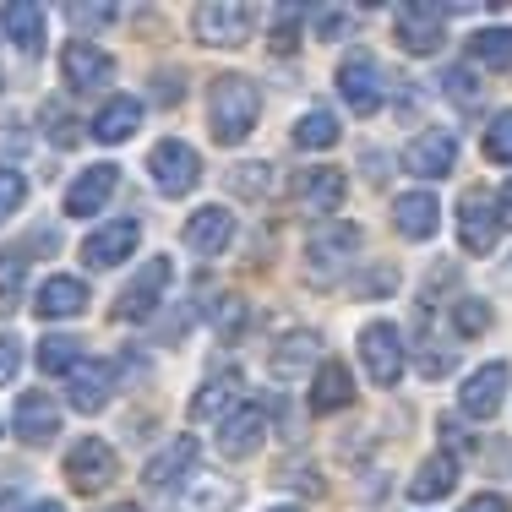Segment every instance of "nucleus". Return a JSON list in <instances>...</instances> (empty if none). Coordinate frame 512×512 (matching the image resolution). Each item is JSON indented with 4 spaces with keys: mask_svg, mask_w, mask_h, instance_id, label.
Listing matches in <instances>:
<instances>
[{
    "mask_svg": "<svg viewBox=\"0 0 512 512\" xmlns=\"http://www.w3.org/2000/svg\"><path fill=\"white\" fill-rule=\"evenodd\" d=\"M137 246H142V224L137 218H115V224H99L82 240V262L88 267H120Z\"/></svg>",
    "mask_w": 512,
    "mask_h": 512,
    "instance_id": "nucleus-17",
    "label": "nucleus"
},
{
    "mask_svg": "<svg viewBox=\"0 0 512 512\" xmlns=\"http://www.w3.org/2000/svg\"><path fill=\"white\" fill-rule=\"evenodd\" d=\"M115 474H120V458L109 442H99V436H82L66 453V480L77 496H99L104 485H115Z\"/></svg>",
    "mask_w": 512,
    "mask_h": 512,
    "instance_id": "nucleus-9",
    "label": "nucleus"
},
{
    "mask_svg": "<svg viewBox=\"0 0 512 512\" xmlns=\"http://www.w3.org/2000/svg\"><path fill=\"white\" fill-rule=\"evenodd\" d=\"M360 365L376 387L404 382V333L393 322H365L360 327Z\"/></svg>",
    "mask_w": 512,
    "mask_h": 512,
    "instance_id": "nucleus-4",
    "label": "nucleus"
},
{
    "mask_svg": "<svg viewBox=\"0 0 512 512\" xmlns=\"http://www.w3.org/2000/svg\"><path fill=\"white\" fill-rule=\"evenodd\" d=\"M33 512H66V507H60V502H39V507H33Z\"/></svg>",
    "mask_w": 512,
    "mask_h": 512,
    "instance_id": "nucleus-51",
    "label": "nucleus"
},
{
    "mask_svg": "<svg viewBox=\"0 0 512 512\" xmlns=\"http://www.w3.org/2000/svg\"><path fill=\"white\" fill-rule=\"evenodd\" d=\"M507 387H512V365L507 360H485V365H474V371L463 376L458 409L469 414V420H491V414H502V404H507Z\"/></svg>",
    "mask_w": 512,
    "mask_h": 512,
    "instance_id": "nucleus-8",
    "label": "nucleus"
},
{
    "mask_svg": "<svg viewBox=\"0 0 512 512\" xmlns=\"http://www.w3.org/2000/svg\"><path fill=\"white\" fill-rule=\"evenodd\" d=\"M213 322H218V338H235L240 327L251 322V311H246V300H218V311H213Z\"/></svg>",
    "mask_w": 512,
    "mask_h": 512,
    "instance_id": "nucleus-43",
    "label": "nucleus"
},
{
    "mask_svg": "<svg viewBox=\"0 0 512 512\" xmlns=\"http://www.w3.org/2000/svg\"><path fill=\"white\" fill-rule=\"evenodd\" d=\"M344 197H349L344 169H306V175L295 180V202L306 207V213H338Z\"/></svg>",
    "mask_w": 512,
    "mask_h": 512,
    "instance_id": "nucleus-22",
    "label": "nucleus"
},
{
    "mask_svg": "<svg viewBox=\"0 0 512 512\" xmlns=\"http://www.w3.org/2000/svg\"><path fill=\"white\" fill-rule=\"evenodd\" d=\"M463 512H512V507H507V496L485 491V496H469V502H463Z\"/></svg>",
    "mask_w": 512,
    "mask_h": 512,
    "instance_id": "nucleus-46",
    "label": "nucleus"
},
{
    "mask_svg": "<svg viewBox=\"0 0 512 512\" xmlns=\"http://www.w3.org/2000/svg\"><path fill=\"white\" fill-rule=\"evenodd\" d=\"M496 235H502L496 197H491V191H480V186L463 191V202H458V246H463V256H491Z\"/></svg>",
    "mask_w": 512,
    "mask_h": 512,
    "instance_id": "nucleus-7",
    "label": "nucleus"
},
{
    "mask_svg": "<svg viewBox=\"0 0 512 512\" xmlns=\"http://www.w3.org/2000/svg\"><path fill=\"white\" fill-rule=\"evenodd\" d=\"M17 371H22V344L17 338H0V387H11Z\"/></svg>",
    "mask_w": 512,
    "mask_h": 512,
    "instance_id": "nucleus-45",
    "label": "nucleus"
},
{
    "mask_svg": "<svg viewBox=\"0 0 512 512\" xmlns=\"http://www.w3.org/2000/svg\"><path fill=\"white\" fill-rule=\"evenodd\" d=\"M311 22H316V39L333 44V39H344V33H349L355 11H349V6H316V11H311Z\"/></svg>",
    "mask_w": 512,
    "mask_h": 512,
    "instance_id": "nucleus-41",
    "label": "nucleus"
},
{
    "mask_svg": "<svg viewBox=\"0 0 512 512\" xmlns=\"http://www.w3.org/2000/svg\"><path fill=\"white\" fill-rule=\"evenodd\" d=\"M180 240H186L191 256H224L229 240H235V213H229V207H218V202H207V207H197V213L186 218Z\"/></svg>",
    "mask_w": 512,
    "mask_h": 512,
    "instance_id": "nucleus-16",
    "label": "nucleus"
},
{
    "mask_svg": "<svg viewBox=\"0 0 512 512\" xmlns=\"http://www.w3.org/2000/svg\"><path fill=\"white\" fill-rule=\"evenodd\" d=\"M28 262L33 256L22 246L0 251V311H17L22 306V289H28Z\"/></svg>",
    "mask_w": 512,
    "mask_h": 512,
    "instance_id": "nucleus-33",
    "label": "nucleus"
},
{
    "mask_svg": "<svg viewBox=\"0 0 512 512\" xmlns=\"http://www.w3.org/2000/svg\"><path fill=\"white\" fill-rule=\"evenodd\" d=\"M306 360H316V333H311V327H295V333H284V338L273 344L267 371L284 382V376H300V371H306ZM316 365H322V360H316Z\"/></svg>",
    "mask_w": 512,
    "mask_h": 512,
    "instance_id": "nucleus-29",
    "label": "nucleus"
},
{
    "mask_svg": "<svg viewBox=\"0 0 512 512\" xmlns=\"http://www.w3.org/2000/svg\"><path fill=\"white\" fill-rule=\"evenodd\" d=\"M404 169L414 180H442V175H453L458 169V137L453 131H420V137L404 148Z\"/></svg>",
    "mask_w": 512,
    "mask_h": 512,
    "instance_id": "nucleus-13",
    "label": "nucleus"
},
{
    "mask_svg": "<svg viewBox=\"0 0 512 512\" xmlns=\"http://www.w3.org/2000/svg\"><path fill=\"white\" fill-rule=\"evenodd\" d=\"M137 126H142V99H131V93H115V99L93 115V137L109 142V148H115V142H131Z\"/></svg>",
    "mask_w": 512,
    "mask_h": 512,
    "instance_id": "nucleus-25",
    "label": "nucleus"
},
{
    "mask_svg": "<svg viewBox=\"0 0 512 512\" xmlns=\"http://www.w3.org/2000/svg\"><path fill=\"white\" fill-rule=\"evenodd\" d=\"M33 311L44 316V322H60V316H82L88 311V284L71 273H55L39 284V300H33Z\"/></svg>",
    "mask_w": 512,
    "mask_h": 512,
    "instance_id": "nucleus-24",
    "label": "nucleus"
},
{
    "mask_svg": "<svg viewBox=\"0 0 512 512\" xmlns=\"http://www.w3.org/2000/svg\"><path fill=\"white\" fill-rule=\"evenodd\" d=\"M447 17H453V6H398L393 11V33H398V44H404L409 55H436L442 39H447V28H442Z\"/></svg>",
    "mask_w": 512,
    "mask_h": 512,
    "instance_id": "nucleus-11",
    "label": "nucleus"
},
{
    "mask_svg": "<svg viewBox=\"0 0 512 512\" xmlns=\"http://www.w3.org/2000/svg\"><path fill=\"white\" fill-rule=\"evenodd\" d=\"M338 137H344V126H338L333 109H306V115L295 120V131H289V142L306 153H322V148H338Z\"/></svg>",
    "mask_w": 512,
    "mask_h": 512,
    "instance_id": "nucleus-30",
    "label": "nucleus"
},
{
    "mask_svg": "<svg viewBox=\"0 0 512 512\" xmlns=\"http://www.w3.org/2000/svg\"><path fill=\"white\" fill-rule=\"evenodd\" d=\"M485 158H491V164H507V169H512V109L491 115V126H485Z\"/></svg>",
    "mask_w": 512,
    "mask_h": 512,
    "instance_id": "nucleus-37",
    "label": "nucleus"
},
{
    "mask_svg": "<svg viewBox=\"0 0 512 512\" xmlns=\"http://www.w3.org/2000/svg\"><path fill=\"white\" fill-rule=\"evenodd\" d=\"M235 485H224V480H213V474H197V491H191V507H202V512H224V507H235Z\"/></svg>",
    "mask_w": 512,
    "mask_h": 512,
    "instance_id": "nucleus-38",
    "label": "nucleus"
},
{
    "mask_svg": "<svg viewBox=\"0 0 512 512\" xmlns=\"http://www.w3.org/2000/svg\"><path fill=\"white\" fill-rule=\"evenodd\" d=\"M256 120H262V93H256V82L235 77V71L213 77V88H207V126H213L218 148H240L256 131Z\"/></svg>",
    "mask_w": 512,
    "mask_h": 512,
    "instance_id": "nucleus-1",
    "label": "nucleus"
},
{
    "mask_svg": "<svg viewBox=\"0 0 512 512\" xmlns=\"http://www.w3.org/2000/svg\"><path fill=\"white\" fill-rule=\"evenodd\" d=\"M148 175H153L158 197H186V191H197V180H202V153L191 148V142L169 137L148 153Z\"/></svg>",
    "mask_w": 512,
    "mask_h": 512,
    "instance_id": "nucleus-5",
    "label": "nucleus"
},
{
    "mask_svg": "<svg viewBox=\"0 0 512 512\" xmlns=\"http://www.w3.org/2000/svg\"><path fill=\"white\" fill-rule=\"evenodd\" d=\"M453 485H458V458L453 453H431L409 480V502H442Z\"/></svg>",
    "mask_w": 512,
    "mask_h": 512,
    "instance_id": "nucleus-27",
    "label": "nucleus"
},
{
    "mask_svg": "<svg viewBox=\"0 0 512 512\" xmlns=\"http://www.w3.org/2000/svg\"><path fill=\"white\" fill-rule=\"evenodd\" d=\"M11 431L28 447H50L60 436V404L50 393H39V387H28V393L17 398V409H11Z\"/></svg>",
    "mask_w": 512,
    "mask_h": 512,
    "instance_id": "nucleus-15",
    "label": "nucleus"
},
{
    "mask_svg": "<svg viewBox=\"0 0 512 512\" xmlns=\"http://www.w3.org/2000/svg\"><path fill=\"white\" fill-rule=\"evenodd\" d=\"M186 474H197V442H191V436H175L164 453L148 458L142 485H148V491H158V496H169V491H180V485H186Z\"/></svg>",
    "mask_w": 512,
    "mask_h": 512,
    "instance_id": "nucleus-18",
    "label": "nucleus"
},
{
    "mask_svg": "<svg viewBox=\"0 0 512 512\" xmlns=\"http://www.w3.org/2000/svg\"><path fill=\"white\" fill-rule=\"evenodd\" d=\"M267 186H273V164H240V169H229V191L235 197H267Z\"/></svg>",
    "mask_w": 512,
    "mask_h": 512,
    "instance_id": "nucleus-36",
    "label": "nucleus"
},
{
    "mask_svg": "<svg viewBox=\"0 0 512 512\" xmlns=\"http://www.w3.org/2000/svg\"><path fill=\"white\" fill-rule=\"evenodd\" d=\"M365 246V229L349 224V218H333V224H316L311 240H306V262H311V278L316 284H327V278H338L349 262L360 256Z\"/></svg>",
    "mask_w": 512,
    "mask_h": 512,
    "instance_id": "nucleus-2",
    "label": "nucleus"
},
{
    "mask_svg": "<svg viewBox=\"0 0 512 512\" xmlns=\"http://www.w3.org/2000/svg\"><path fill=\"white\" fill-rule=\"evenodd\" d=\"M463 55L485 71H507L512 66V28H480L463 39Z\"/></svg>",
    "mask_w": 512,
    "mask_h": 512,
    "instance_id": "nucleus-31",
    "label": "nucleus"
},
{
    "mask_svg": "<svg viewBox=\"0 0 512 512\" xmlns=\"http://www.w3.org/2000/svg\"><path fill=\"white\" fill-rule=\"evenodd\" d=\"M267 512H300V507H267Z\"/></svg>",
    "mask_w": 512,
    "mask_h": 512,
    "instance_id": "nucleus-52",
    "label": "nucleus"
},
{
    "mask_svg": "<svg viewBox=\"0 0 512 512\" xmlns=\"http://www.w3.org/2000/svg\"><path fill=\"white\" fill-rule=\"evenodd\" d=\"M496 322V311H491V300H480V295H453V311H447V327H453V338H480L485 327Z\"/></svg>",
    "mask_w": 512,
    "mask_h": 512,
    "instance_id": "nucleus-32",
    "label": "nucleus"
},
{
    "mask_svg": "<svg viewBox=\"0 0 512 512\" xmlns=\"http://www.w3.org/2000/svg\"><path fill=\"white\" fill-rule=\"evenodd\" d=\"M0 512H22V496H17V491H6V496H0Z\"/></svg>",
    "mask_w": 512,
    "mask_h": 512,
    "instance_id": "nucleus-49",
    "label": "nucleus"
},
{
    "mask_svg": "<svg viewBox=\"0 0 512 512\" xmlns=\"http://www.w3.org/2000/svg\"><path fill=\"white\" fill-rule=\"evenodd\" d=\"M109 387H115V365L109 360H77L66 371V398L82 414H99L109 404Z\"/></svg>",
    "mask_w": 512,
    "mask_h": 512,
    "instance_id": "nucleus-19",
    "label": "nucleus"
},
{
    "mask_svg": "<svg viewBox=\"0 0 512 512\" xmlns=\"http://www.w3.org/2000/svg\"><path fill=\"white\" fill-rule=\"evenodd\" d=\"M104 512H142L137 502H115V507H104Z\"/></svg>",
    "mask_w": 512,
    "mask_h": 512,
    "instance_id": "nucleus-50",
    "label": "nucleus"
},
{
    "mask_svg": "<svg viewBox=\"0 0 512 512\" xmlns=\"http://www.w3.org/2000/svg\"><path fill=\"white\" fill-rule=\"evenodd\" d=\"M355 404V376L344 360H322L311 376V414H344Z\"/></svg>",
    "mask_w": 512,
    "mask_h": 512,
    "instance_id": "nucleus-21",
    "label": "nucleus"
},
{
    "mask_svg": "<svg viewBox=\"0 0 512 512\" xmlns=\"http://www.w3.org/2000/svg\"><path fill=\"white\" fill-rule=\"evenodd\" d=\"M338 93H344V104L355 109V115H376L382 109V93H387V82H382V66H376V55H344L338 60Z\"/></svg>",
    "mask_w": 512,
    "mask_h": 512,
    "instance_id": "nucleus-10",
    "label": "nucleus"
},
{
    "mask_svg": "<svg viewBox=\"0 0 512 512\" xmlns=\"http://www.w3.org/2000/svg\"><path fill=\"white\" fill-rule=\"evenodd\" d=\"M393 284H398V267H382V273L371 267V273H360V278H355V295H360V300H371V295H387Z\"/></svg>",
    "mask_w": 512,
    "mask_h": 512,
    "instance_id": "nucleus-44",
    "label": "nucleus"
},
{
    "mask_svg": "<svg viewBox=\"0 0 512 512\" xmlns=\"http://www.w3.org/2000/svg\"><path fill=\"white\" fill-rule=\"evenodd\" d=\"M39 120H44V137H50L55 148H77V142H82V131H77V115H71V109L60 104V99H50V104H44V109H39Z\"/></svg>",
    "mask_w": 512,
    "mask_h": 512,
    "instance_id": "nucleus-35",
    "label": "nucleus"
},
{
    "mask_svg": "<svg viewBox=\"0 0 512 512\" xmlns=\"http://www.w3.org/2000/svg\"><path fill=\"white\" fill-rule=\"evenodd\" d=\"M436 224H442V202H436L431 191H404V197L393 202V229L404 240H431Z\"/></svg>",
    "mask_w": 512,
    "mask_h": 512,
    "instance_id": "nucleus-23",
    "label": "nucleus"
},
{
    "mask_svg": "<svg viewBox=\"0 0 512 512\" xmlns=\"http://www.w3.org/2000/svg\"><path fill=\"white\" fill-rule=\"evenodd\" d=\"M306 17H311V11H300V6H278L273 11V50L278 55L300 44V22H306Z\"/></svg>",
    "mask_w": 512,
    "mask_h": 512,
    "instance_id": "nucleus-39",
    "label": "nucleus"
},
{
    "mask_svg": "<svg viewBox=\"0 0 512 512\" xmlns=\"http://www.w3.org/2000/svg\"><path fill=\"white\" fill-rule=\"evenodd\" d=\"M22 202H28V175H22V169H0V224H6Z\"/></svg>",
    "mask_w": 512,
    "mask_h": 512,
    "instance_id": "nucleus-42",
    "label": "nucleus"
},
{
    "mask_svg": "<svg viewBox=\"0 0 512 512\" xmlns=\"http://www.w3.org/2000/svg\"><path fill=\"white\" fill-rule=\"evenodd\" d=\"M60 71H66V82L77 93H93V88H104V82H115V55L99 50L93 39H71L66 50H60Z\"/></svg>",
    "mask_w": 512,
    "mask_h": 512,
    "instance_id": "nucleus-14",
    "label": "nucleus"
},
{
    "mask_svg": "<svg viewBox=\"0 0 512 512\" xmlns=\"http://www.w3.org/2000/svg\"><path fill=\"white\" fill-rule=\"evenodd\" d=\"M115 186H120V169H115V164H93V169H82V175L71 180V191H66V213H71V218H93V213H104V202L115 197Z\"/></svg>",
    "mask_w": 512,
    "mask_h": 512,
    "instance_id": "nucleus-20",
    "label": "nucleus"
},
{
    "mask_svg": "<svg viewBox=\"0 0 512 512\" xmlns=\"http://www.w3.org/2000/svg\"><path fill=\"white\" fill-rule=\"evenodd\" d=\"M442 93H447L453 104H463V109L480 104V82H474V71H463V66H447V71H442Z\"/></svg>",
    "mask_w": 512,
    "mask_h": 512,
    "instance_id": "nucleus-40",
    "label": "nucleus"
},
{
    "mask_svg": "<svg viewBox=\"0 0 512 512\" xmlns=\"http://www.w3.org/2000/svg\"><path fill=\"white\" fill-rule=\"evenodd\" d=\"M240 398V376L235 371H213L207 382L191 393V404H186V414H191V425H202V420H218L229 404Z\"/></svg>",
    "mask_w": 512,
    "mask_h": 512,
    "instance_id": "nucleus-26",
    "label": "nucleus"
},
{
    "mask_svg": "<svg viewBox=\"0 0 512 512\" xmlns=\"http://www.w3.org/2000/svg\"><path fill=\"white\" fill-rule=\"evenodd\" d=\"M82 360V338H66V333H50L39 344V371H50V376H66L71 365Z\"/></svg>",
    "mask_w": 512,
    "mask_h": 512,
    "instance_id": "nucleus-34",
    "label": "nucleus"
},
{
    "mask_svg": "<svg viewBox=\"0 0 512 512\" xmlns=\"http://www.w3.org/2000/svg\"><path fill=\"white\" fill-rule=\"evenodd\" d=\"M191 28H197V39L207 50H240L256 28V6H224V0H213V6L191 11Z\"/></svg>",
    "mask_w": 512,
    "mask_h": 512,
    "instance_id": "nucleus-6",
    "label": "nucleus"
},
{
    "mask_svg": "<svg viewBox=\"0 0 512 512\" xmlns=\"http://www.w3.org/2000/svg\"><path fill=\"white\" fill-rule=\"evenodd\" d=\"M169 278H175V262H169V256H153V262H142V273H137V278H131V284L115 295L109 316H115V322H148V316H153L158 306H164Z\"/></svg>",
    "mask_w": 512,
    "mask_h": 512,
    "instance_id": "nucleus-3",
    "label": "nucleus"
},
{
    "mask_svg": "<svg viewBox=\"0 0 512 512\" xmlns=\"http://www.w3.org/2000/svg\"><path fill=\"white\" fill-rule=\"evenodd\" d=\"M262 442H267V409L262 404H235L224 414V425H218V453L224 458L246 463L262 453Z\"/></svg>",
    "mask_w": 512,
    "mask_h": 512,
    "instance_id": "nucleus-12",
    "label": "nucleus"
},
{
    "mask_svg": "<svg viewBox=\"0 0 512 512\" xmlns=\"http://www.w3.org/2000/svg\"><path fill=\"white\" fill-rule=\"evenodd\" d=\"M0 28H6V39L17 44L22 55H39V50H44V6L17 0V6L0 11Z\"/></svg>",
    "mask_w": 512,
    "mask_h": 512,
    "instance_id": "nucleus-28",
    "label": "nucleus"
},
{
    "mask_svg": "<svg viewBox=\"0 0 512 512\" xmlns=\"http://www.w3.org/2000/svg\"><path fill=\"white\" fill-rule=\"evenodd\" d=\"M71 17H77V22H115L120 11L115 6H71Z\"/></svg>",
    "mask_w": 512,
    "mask_h": 512,
    "instance_id": "nucleus-47",
    "label": "nucleus"
},
{
    "mask_svg": "<svg viewBox=\"0 0 512 512\" xmlns=\"http://www.w3.org/2000/svg\"><path fill=\"white\" fill-rule=\"evenodd\" d=\"M496 213H502V218H512V180H507L502 191H496Z\"/></svg>",
    "mask_w": 512,
    "mask_h": 512,
    "instance_id": "nucleus-48",
    "label": "nucleus"
}]
</instances>
